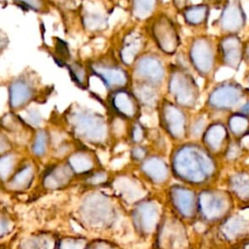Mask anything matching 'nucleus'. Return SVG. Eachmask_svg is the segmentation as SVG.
Instances as JSON below:
<instances>
[{
    "mask_svg": "<svg viewBox=\"0 0 249 249\" xmlns=\"http://www.w3.org/2000/svg\"><path fill=\"white\" fill-rule=\"evenodd\" d=\"M229 128L231 132L238 138L249 134V116L242 113L233 114L229 119Z\"/></svg>",
    "mask_w": 249,
    "mask_h": 249,
    "instance_id": "obj_12",
    "label": "nucleus"
},
{
    "mask_svg": "<svg viewBox=\"0 0 249 249\" xmlns=\"http://www.w3.org/2000/svg\"><path fill=\"white\" fill-rule=\"evenodd\" d=\"M227 139V129L221 124H212L205 133V143L213 151H218Z\"/></svg>",
    "mask_w": 249,
    "mask_h": 249,
    "instance_id": "obj_11",
    "label": "nucleus"
},
{
    "mask_svg": "<svg viewBox=\"0 0 249 249\" xmlns=\"http://www.w3.org/2000/svg\"><path fill=\"white\" fill-rule=\"evenodd\" d=\"M45 149V139L43 135L38 136L35 144H34V152L38 155H41L44 152Z\"/></svg>",
    "mask_w": 249,
    "mask_h": 249,
    "instance_id": "obj_26",
    "label": "nucleus"
},
{
    "mask_svg": "<svg viewBox=\"0 0 249 249\" xmlns=\"http://www.w3.org/2000/svg\"><path fill=\"white\" fill-rule=\"evenodd\" d=\"M241 113L244 115L249 116V101L247 103H245L242 107H241Z\"/></svg>",
    "mask_w": 249,
    "mask_h": 249,
    "instance_id": "obj_30",
    "label": "nucleus"
},
{
    "mask_svg": "<svg viewBox=\"0 0 249 249\" xmlns=\"http://www.w3.org/2000/svg\"><path fill=\"white\" fill-rule=\"evenodd\" d=\"M89 249H116V248L112 247L107 242L102 241V242H95L94 244L92 243Z\"/></svg>",
    "mask_w": 249,
    "mask_h": 249,
    "instance_id": "obj_27",
    "label": "nucleus"
},
{
    "mask_svg": "<svg viewBox=\"0 0 249 249\" xmlns=\"http://www.w3.org/2000/svg\"><path fill=\"white\" fill-rule=\"evenodd\" d=\"M192 57L199 72L203 74L209 73L214 62V54L210 43L204 39L196 41L192 50Z\"/></svg>",
    "mask_w": 249,
    "mask_h": 249,
    "instance_id": "obj_7",
    "label": "nucleus"
},
{
    "mask_svg": "<svg viewBox=\"0 0 249 249\" xmlns=\"http://www.w3.org/2000/svg\"><path fill=\"white\" fill-rule=\"evenodd\" d=\"M70 176L69 171L65 167H58L48 175L46 178V186L50 188H57L65 184Z\"/></svg>",
    "mask_w": 249,
    "mask_h": 249,
    "instance_id": "obj_20",
    "label": "nucleus"
},
{
    "mask_svg": "<svg viewBox=\"0 0 249 249\" xmlns=\"http://www.w3.org/2000/svg\"><path fill=\"white\" fill-rule=\"evenodd\" d=\"M70 164L77 172H83L85 170H88L91 166L89 159L83 154L75 155L74 157H72L70 160Z\"/></svg>",
    "mask_w": 249,
    "mask_h": 249,
    "instance_id": "obj_22",
    "label": "nucleus"
},
{
    "mask_svg": "<svg viewBox=\"0 0 249 249\" xmlns=\"http://www.w3.org/2000/svg\"><path fill=\"white\" fill-rule=\"evenodd\" d=\"M243 45L235 35H230L221 42V51L225 64L233 69H237L243 58Z\"/></svg>",
    "mask_w": 249,
    "mask_h": 249,
    "instance_id": "obj_6",
    "label": "nucleus"
},
{
    "mask_svg": "<svg viewBox=\"0 0 249 249\" xmlns=\"http://www.w3.org/2000/svg\"><path fill=\"white\" fill-rule=\"evenodd\" d=\"M158 219V210L153 203H144L136 209L135 221L137 225L144 231H150L153 230Z\"/></svg>",
    "mask_w": 249,
    "mask_h": 249,
    "instance_id": "obj_9",
    "label": "nucleus"
},
{
    "mask_svg": "<svg viewBox=\"0 0 249 249\" xmlns=\"http://www.w3.org/2000/svg\"><path fill=\"white\" fill-rule=\"evenodd\" d=\"M207 1L216 6H223V5H227L228 3V0H207Z\"/></svg>",
    "mask_w": 249,
    "mask_h": 249,
    "instance_id": "obj_29",
    "label": "nucleus"
},
{
    "mask_svg": "<svg viewBox=\"0 0 249 249\" xmlns=\"http://www.w3.org/2000/svg\"><path fill=\"white\" fill-rule=\"evenodd\" d=\"M30 90L23 83H15L11 88V103L12 106L18 107L24 103L29 97Z\"/></svg>",
    "mask_w": 249,
    "mask_h": 249,
    "instance_id": "obj_17",
    "label": "nucleus"
},
{
    "mask_svg": "<svg viewBox=\"0 0 249 249\" xmlns=\"http://www.w3.org/2000/svg\"><path fill=\"white\" fill-rule=\"evenodd\" d=\"M153 7V0H136L135 2V13L139 16L149 14Z\"/></svg>",
    "mask_w": 249,
    "mask_h": 249,
    "instance_id": "obj_25",
    "label": "nucleus"
},
{
    "mask_svg": "<svg viewBox=\"0 0 249 249\" xmlns=\"http://www.w3.org/2000/svg\"><path fill=\"white\" fill-rule=\"evenodd\" d=\"M139 72L141 75L147 79H152L154 81L160 79L161 77V67L159 62L155 59L143 60L139 66Z\"/></svg>",
    "mask_w": 249,
    "mask_h": 249,
    "instance_id": "obj_18",
    "label": "nucleus"
},
{
    "mask_svg": "<svg viewBox=\"0 0 249 249\" xmlns=\"http://www.w3.org/2000/svg\"><path fill=\"white\" fill-rule=\"evenodd\" d=\"M221 28L230 33H236L245 24V15L237 0L228 3L221 15Z\"/></svg>",
    "mask_w": 249,
    "mask_h": 249,
    "instance_id": "obj_5",
    "label": "nucleus"
},
{
    "mask_svg": "<svg viewBox=\"0 0 249 249\" xmlns=\"http://www.w3.org/2000/svg\"><path fill=\"white\" fill-rule=\"evenodd\" d=\"M245 228H246V222L239 217H234L227 221V223L223 228V231L228 237L231 238L240 234L245 230Z\"/></svg>",
    "mask_w": 249,
    "mask_h": 249,
    "instance_id": "obj_21",
    "label": "nucleus"
},
{
    "mask_svg": "<svg viewBox=\"0 0 249 249\" xmlns=\"http://www.w3.org/2000/svg\"><path fill=\"white\" fill-rule=\"evenodd\" d=\"M145 172L156 182H161L166 178L167 170L164 162L159 159H152L145 162L144 164Z\"/></svg>",
    "mask_w": 249,
    "mask_h": 249,
    "instance_id": "obj_14",
    "label": "nucleus"
},
{
    "mask_svg": "<svg viewBox=\"0 0 249 249\" xmlns=\"http://www.w3.org/2000/svg\"><path fill=\"white\" fill-rule=\"evenodd\" d=\"M83 211L87 220L94 225H103L109 222L112 216L109 201L104 196L98 195H93L87 199Z\"/></svg>",
    "mask_w": 249,
    "mask_h": 249,
    "instance_id": "obj_4",
    "label": "nucleus"
},
{
    "mask_svg": "<svg viewBox=\"0 0 249 249\" xmlns=\"http://www.w3.org/2000/svg\"><path fill=\"white\" fill-rule=\"evenodd\" d=\"M174 166L178 175L192 182H203L214 171L212 159L204 151L192 147L178 153Z\"/></svg>",
    "mask_w": 249,
    "mask_h": 249,
    "instance_id": "obj_1",
    "label": "nucleus"
},
{
    "mask_svg": "<svg viewBox=\"0 0 249 249\" xmlns=\"http://www.w3.org/2000/svg\"><path fill=\"white\" fill-rule=\"evenodd\" d=\"M199 209L201 214L209 220L222 217L230 207L229 198L218 192H205L199 196Z\"/></svg>",
    "mask_w": 249,
    "mask_h": 249,
    "instance_id": "obj_3",
    "label": "nucleus"
},
{
    "mask_svg": "<svg viewBox=\"0 0 249 249\" xmlns=\"http://www.w3.org/2000/svg\"><path fill=\"white\" fill-rule=\"evenodd\" d=\"M243 58L249 64V42L244 46V49H243Z\"/></svg>",
    "mask_w": 249,
    "mask_h": 249,
    "instance_id": "obj_28",
    "label": "nucleus"
},
{
    "mask_svg": "<svg viewBox=\"0 0 249 249\" xmlns=\"http://www.w3.org/2000/svg\"><path fill=\"white\" fill-rule=\"evenodd\" d=\"M231 188L241 199H249V175L244 172L233 175L231 179Z\"/></svg>",
    "mask_w": 249,
    "mask_h": 249,
    "instance_id": "obj_13",
    "label": "nucleus"
},
{
    "mask_svg": "<svg viewBox=\"0 0 249 249\" xmlns=\"http://www.w3.org/2000/svg\"><path fill=\"white\" fill-rule=\"evenodd\" d=\"M114 106L124 116L131 117L135 114L134 102L130 98V96L125 92H120L115 96Z\"/></svg>",
    "mask_w": 249,
    "mask_h": 249,
    "instance_id": "obj_15",
    "label": "nucleus"
},
{
    "mask_svg": "<svg viewBox=\"0 0 249 249\" xmlns=\"http://www.w3.org/2000/svg\"><path fill=\"white\" fill-rule=\"evenodd\" d=\"M244 95V90L236 84L227 83L217 88L209 97V103L216 109H231Z\"/></svg>",
    "mask_w": 249,
    "mask_h": 249,
    "instance_id": "obj_2",
    "label": "nucleus"
},
{
    "mask_svg": "<svg viewBox=\"0 0 249 249\" xmlns=\"http://www.w3.org/2000/svg\"><path fill=\"white\" fill-rule=\"evenodd\" d=\"M164 37L160 39L158 44L167 53H173L177 46V36L174 27L170 23L169 20H160L155 25V35H163Z\"/></svg>",
    "mask_w": 249,
    "mask_h": 249,
    "instance_id": "obj_8",
    "label": "nucleus"
},
{
    "mask_svg": "<svg viewBox=\"0 0 249 249\" xmlns=\"http://www.w3.org/2000/svg\"><path fill=\"white\" fill-rule=\"evenodd\" d=\"M166 120H172V123L168 124V129L175 136H181L184 130V118L181 112L177 111L174 107L168 108L166 113Z\"/></svg>",
    "mask_w": 249,
    "mask_h": 249,
    "instance_id": "obj_16",
    "label": "nucleus"
},
{
    "mask_svg": "<svg viewBox=\"0 0 249 249\" xmlns=\"http://www.w3.org/2000/svg\"><path fill=\"white\" fill-rule=\"evenodd\" d=\"M208 8L205 5L192 6L185 12L186 20L193 24H199L203 22L207 17Z\"/></svg>",
    "mask_w": 249,
    "mask_h": 249,
    "instance_id": "obj_19",
    "label": "nucleus"
},
{
    "mask_svg": "<svg viewBox=\"0 0 249 249\" xmlns=\"http://www.w3.org/2000/svg\"><path fill=\"white\" fill-rule=\"evenodd\" d=\"M172 199L177 209L185 216H191L195 208V197L192 192L182 188L172 191Z\"/></svg>",
    "mask_w": 249,
    "mask_h": 249,
    "instance_id": "obj_10",
    "label": "nucleus"
},
{
    "mask_svg": "<svg viewBox=\"0 0 249 249\" xmlns=\"http://www.w3.org/2000/svg\"><path fill=\"white\" fill-rule=\"evenodd\" d=\"M31 177H32V170L29 167H27L25 169H22L20 172H18L15 176V178L13 179L12 185L15 188H23L30 182Z\"/></svg>",
    "mask_w": 249,
    "mask_h": 249,
    "instance_id": "obj_23",
    "label": "nucleus"
},
{
    "mask_svg": "<svg viewBox=\"0 0 249 249\" xmlns=\"http://www.w3.org/2000/svg\"><path fill=\"white\" fill-rule=\"evenodd\" d=\"M85 248V240L83 239H75V238H67L61 240L59 249H84Z\"/></svg>",
    "mask_w": 249,
    "mask_h": 249,
    "instance_id": "obj_24",
    "label": "nucleus"
}]
</instances>
